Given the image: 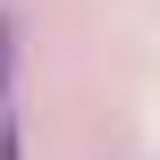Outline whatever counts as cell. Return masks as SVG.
Masks as SVG:
<instances>
[{
    "instance_id": "6da1fadb",
    "label": "cell",
    "mask_w": 160,
    "mask_h": 160,
    "mask_svg": "<svg viewBox=\"0 0 160 160\" xmlns=\"http://www.w3.org/2000/svg\"><path fill=\"white\" fill-rule=\"evenodd\" d=\"M8 84H17V17L0 8V101H8Z\"/></svg>"
}]
</instances>
